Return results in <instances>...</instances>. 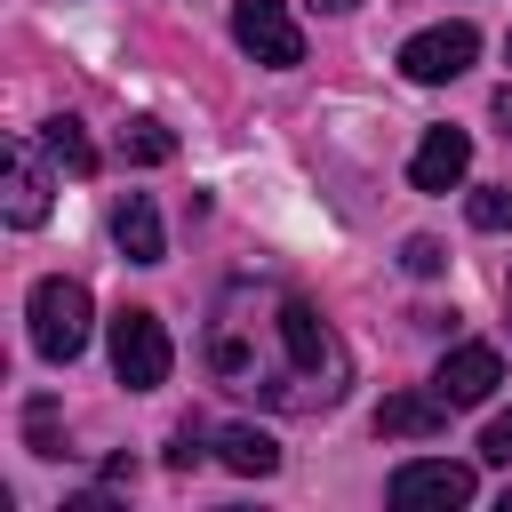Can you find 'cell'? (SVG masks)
Listing matches in <instances>:
<instances>
[{"instance_id":"cell-10","label":"cell","mask_w":512,"mask_h":512,"mask_svg":"<svg viewBox=\"0 0 512 512\" xmlns=\"http://www.w3.org/2000/svg\"><path fill=\"white\" fill-rule=\"evenodd\" d=\"M112 240H120V256H128V264H160V256H168V232H160V208H152L144 192H128V200L112 208Z\"/></svg>"},{"instance_id":"cell-13","label":"cell","mask_w":512,"mask_h":512,"mask_svg":"<svg viewBox=\"0 0 512 512\" xmlns=\"http://www.w3.org/2000/svg\"><path fill=\"white\" fill-rule=\"evenodd\" d=\"M40 152L64 168V176H96V144H88V128L72 120V112H56V120H40Z\"/></svg>"},{"instance_id":"cell-5","label":"cell","mask_w":512,"mask_h":512,"mask_svg":"<svg viewBox=\"0 0 512 512\" xmlns=\"http://www.w3.org/2000/svg\"><path fill=\"white\" fill-rule=\"evenodd\" d=\"M472 488H480V480H472V464L416 456V464H400V472H392V488H384V496H392L400 512H448V504H472Z\"/></svg>"},{"instance_id":"cell-1","label":"cell","mask_w":512,"mask_h":512,"mask_svg":"<svg viewBox=\"0 0 512 512\" xmlns=\"http://www.w3.org/2000/svg\"><path fill=\"white\" fill-rule=\"evenodd\" d=\"M272 336H280V360L264 368L256 400H272V408H336L344 384H352V352L336 344V328L304 296H280L272 304Z\"/></svg>"},{"instance_id":"cell-22","label":"cell","mask_w":512,"mask_h":512,"mask_svg":"<svg viewBox=\"0 0 512 512\" xmlns=\"http://www.w3.org/2000/svg\"><path fill=\"white\" fill-rule=\"evenodd\" d=\"M504 56H512V40H504Z\"/></svg>"},{"instance_id":"cell-20","label":"cell","mask_w":512,"mask_h":512,"mask_svg":"<svg viewBox=\"0 0 512 512\" xmlns=\"http://www.w3.org/2000/svg\"><path fill=\"white\" fill-rule=\"evenodd\" d=\"M320 8H328V16H344V8H360V0H320Z\"/></svg>"},{"instance_id":"cell-4","label":"cell","mask_w":512,"mask_h":512,"mask_svg":"<svg viewBox=\"0 0 512 512\" xmlns=\"http://www.w3.org/2000/svg\"><path fill=\"white\" fill-rule=\"evenodd\" d=\"M232 40H240L256 64H272V72L304 64V32H296L288 0H232Z\"/></svg>"},{"instance_id":"cell-19","label":"cell","mask_w":512,"mask_h":512,"mask_svg":"<svg viewBox=\"0 0 512 512\" xmlns=\"http://www.w3.org/2000/svg\"><path fill=\"white\" fill-rule=\"evenodd\" d=\"M488 112H496V128H504V144H512V88H496V104H488Z\"/></svg>"},{"instance_id":"cell-11","label":"cell","mask_w":512,"mask_h":512,"mask_svg":"<svg viewBox=\"0 0 512 512\" xmlns=\"http://www.w3.org/2000/svg\"><path fill=\"white\" fill-rule=\"evenodd\" d=\"M376 432L384 440H432V432H448V400L440 392H392L376 408Z\"/></svg>"},{"instance_id":"cell-16","label":"cell","mask_w":512,"mask_h":512,"mask_svg":"<svg viewBox=\"0 0 512 512\" xmlns=\"http://www.w3.org/2000/svg\"><path fill=\"white\" fill-rule=\"evenodd\" d=\"M400 264H408V272H416V280H432V272H440V264H448V248H440V240H424V232H416V240H408V248H400Z\"/></svg>"},{"instance_id":"cell-18","label":"cell","mask_w":512,"mask_h":512,"mask_svg":"<svg viewBox=\"0 0 512 512\" xmlns=\"http://www.w3.org/2000/svg\"><path fill=\"white\" fill-rule=\"evenodd\" d=\"M480 456H488V464H512V408H504V416L480 432Z\"/></svg>"},{"instance_id":"cell-6","label":"cell","mask_w":512,"mask_h":512,"mask_svg":"<svg viewBox=\"0 0 512 512\" xmlns=\"http://www.w3.org/2000/svg\"><path fill=\"white\" fill-rule=\"evenodd\" d=\"M472 56H480V32H472V24H432V32H416V40L400 48V72H408L416 88H440V80L472 72Z\"/></svg>"},{"instance_id":"cell-2","label":"cell","mask_w":512,"mask_h":512,"mask_svg":"<svg viewBox=\"0 0 512 512\" xmlns=\"http://www.w3.org/2000/svg\"><path fill=\"white\" fill-rule=\"evenodd\" d=\"M32 352L56 368L88 352V288L80 280H64V272L32 280Z\"/></svg>"},{"instance_id":"cell-9","label":"cell","mask_w":512,"mask_h":512,"mask_svg":"<svg viewBox=\"0 0 512 512\" xmlns=\"http://www.w3.org/2000/svg\"><path fill=\"white\" fill-rule=\"evenodd\" d=\"M464 168H472V136H464V128H432V136L416 144V160H408V184H416V192H456Z\"/></svg>"},{"instance_id":"cell-12","label":"cell","mask_w":512,"mask_h":512,"mask_svg":"<svg viewBox=\"0 0 512 512\" xmlns=\"http://www.w3.org/2000/svg\"><path fill=\"white\" fill-rule=\"evenodd\" d=\"M216 456H224V472H240V480L280 472V448H272V432H256V424H224V432H216Z\"/></svg>"},{"instance_id":"cell-17","label":"cell","mask_w":512,"mask_h":512,"mask_svg":"<svg viewBox=\"0 0 512 512\" xmlns=\"http://www.w3.org/2000/svg\"><path fill=\"white\" fill-rule=\"evenodd\" d=\"M200 440H208V432H200V424H176V440H168V464H176V472H192V464H200V456H208V448H200Z\"/></svg>"},{"instance_id":"cell-7","label":"cell","mask_w":512,"mask_h":512,"mask_svg":"<svg viewBox=\"0 0 512 512\" xmlns=\"http://www.w3.org/2000/svg\"><path fill=\"white\" fill-rule=\"evenodd\" d=\"M0 216L8 224H48V168H40V152L32 144H8V160H0Z\"/></svg>"},{"instance_id":"cell-15","label":"cell","mask_w":512,"mask_h":512,"mask_svg":"<svg viewBox=\"0 0 512 512\" xmlns=\"http://www.w3.org/2000/svg\"><path fill=\"white\" fill-rule=\"evenodd\" d=\"M464 216H472L480 232H504V224H512V192H504V184H480V192L464 200Z\"/></svg>"},{"instance_id":"cell-21","label":"cell","mask_w":512,"mask_h":512,"mask_svg":"<svg viewBox=\"0 0 512 512\" xmlns=\"http://www.w3.org/2000/svg\"><path fill=\"white\" fill-rule=\"evenodd\" d=\"M504 312H512V288H504Z\"/></svg>"},{"instance_id":"cell-14","label":"cell","mask_w":512,"mask_h":512,"mask_svg":"<svg viewBox=\"0 0 512 512\" xmlns=\"http://www.w3.org/2000/svg\"><path fill=\"white\" fill-rule=\"evenodd\" d=\"M120 152H128L136 168H160V160H176V136H168L160 120H128V128H120Z\"/></svg>"},{"instance_id":"cell-8","label":"cell","mask_w":512,"mask_h":512,"mask_svg":"<svg viewBox=\"0 0 512 512\" xmlns=\"http://www.w3.org/2000/svg\"><path fill=\"white\" fill-rule=\"evenodd\" d=\"M496 384H504V360H496L488 344H456V352L440 360V376H432V392H440L448 408H480Z\"/></svg>"},{"instance_id":"cell-3","label":"cell","mask_w":512,"mask_h":512,"mask_svg":"<svg viewBox=\"0 0 512 512\" xmlns=\"http://www.w3.org/2000/svg\"><path fill=\"white\" fill-rule=\"evenodd\" d=\"M168 360H176V344H168L160 312L152 304H120L112 312V376L128 392H152V384H168Z\"/></svg>"}]
</instances>
